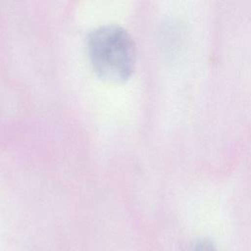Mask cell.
Here are the masks:
<instances>
[{
  "mask_svg": "<svg viewBox=\"0 0 251 251\" xmlns=\"http://www.w3.org/2000/svg\"><path fill=\"white\" fill-rule=\"evenodd\" d=\"M87 55L96 75L109 83H123L132 75L136 48L130 34L122 26L105 25L87 37Z\"/></svg>",
  "mask_w": 251,
  "mask_h": 251,
  "instance_id": "1",
  "label": "cell"
},
{
  "mask_svg": "<svg viewBox=\"0 0 251 251\" xmlns=\"http://www.w3.org/2000/svg\"><path fill=\"white\" fill-rule=\"evenodd\" d=\"M193 251H218L215 244L209 239H201L197 241L193 247Z\"/></svg>",
  "mask_w": 251,
  "mask_h": 251,
  "instance_id": "2",
  "label": "cell"
}]
</instances>
